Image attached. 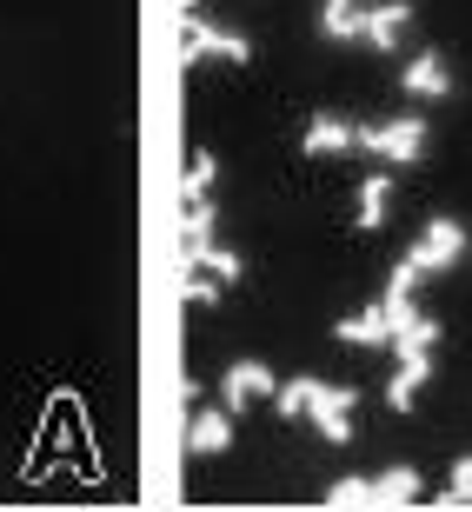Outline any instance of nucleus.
<instances>
[{
	"mask_svg": "<svg viewBox=\"0 0 472 512\" xmlns=\"http://www.w3.org/2000/svg\"><path fill=\"white\" fill-rule=\"evenodd\" d=\"M300 147L313 153V160H326V153H353L359 147V127H353V120H340V114H313Z\"/></svg>",
	"mask_w": 472,
	"mask_h": 512,
	"instance_id": "9",
	"label": "nucleus"
},
{
	"mask_svg": "<svg viewBox=\"0 0 472 512\" xmlns=\"http://www.w3.org/2000/svg\"><path fill=\"white\" fill-rule=\"evenodd\" d=\"M320 34L326 40H366V0H326Z\"/></svg>",
	"mask_w": 472,
	"mask_h": 512,
	"instance_id": "12",
	"label": "nucleus"
},
{
	"mask_svg": "<svg viewBox=\"0 0 472 512\" xmlns=\"http://www.w3.org/2000/svg\"><path fill=\"white\" fill-rule=\"evenodd\" d=\"M280 413H286V419H300V413H306V380L280 386Z\"/></svg>",
	"mask_w": 472,
	"mask_h": 512,
	"instance_id": "21",
	"label": "nucleus"
},
{
	"mask_svg": "<svg viewBox=\"0 0 472 512\" xmlns=\"http://www.w3.org/2000/svg\"><path fill=\"white\" fill-rule=\"evenodd\" d=\"M406 260H413L419 273H453V266L466 260V227H459V220H426Z\"/></svg>",
	"mask_w": 472,
	"mask_h": 512,
	"instance_id": "4",
	"label": "nucleus"
},
{
	"mask_svg": "<svg viewBox=\"0 0 472 512\" xmlns=\"http://www.w3.org/2000/svg\"><path fill=\"white\" fill-rule=\"evenodd\" d=\"M213 200H180V260H193L200 247H213Z\"/></svg>",
	"mask_w": 472,
	"mask_h": 512,
	"instance_id": "11",
	"label": "nucleus"
},
{
	"mask_svg": "<svg viewBox=\"0 0 472 512\" xmlns=\"http://www.w3.org/2000/svg\"><path fill=\"white\" fill-rule=\"evenodd\" d=\"M180 266H207V273H213V280H240V273H246V260H240V253H227V247H200V253H193V260H180Z\"/></svg>",
	"mask_w": 472,
	"mask_h": 512,
	"instance_id": "18",
	"label": "nucleus"
},
{
	"mask_svg": "<svg viewBox=\"0 0 472 512\" xmlns=\"http://www.w3.org/2000/svg\"><path fill=\"white\" fill-rule=\"evenodd\" d=\"M326 506H373V479H359V473L333 479L326 486Z\"/></svg>",
	"mask_w": 472,
	"mask_h": 512,
	"instance_id": "19",
	"label": "nucleus"
},
{
	"mask_svg": "<svg viewBox=\"0 0 472 512\" xmlns=\"http://www.w3.org/2000/svg\"><path fill=\"white\" fill-rule=\"evenodd\" d=\"M233 446V406H207L187 419V453L193 459H220Z\"/></svg>",
	"mask_w": 472,
	"mask_h": 512,
	"instance_id": "6",
	"label": "nucleus"
},
{
	"mask_svg": "<svg viewBox=\"0 0 472 512\" xmlns=\"http://www.w3.org/2000/svg\"><path fill=\"white\" fill-rule=\"evenodd\" d=\"M399 87H406L413 100H446L453 94V67H446L439 54H413L406 67H399Z\"/></svg>",
	"mask_w": 472,
	"mask_h": 512,
	"instance_id": "7",
	"label": "nucleus"
},
{
	"mask_svg": "<svg viewBox=\"0 0 472 512\" xmlns=\"http://www.w3.org/2000/svg\"><path fill=\"white\" fill-rule=\"evenodd\" d=\"M273 386H280V380H273L260 360H233V366H227V380H220V399H227L233 413H246V406H253V399H266Z\"/></svg>",
	"mask_w": 472,
	"mask_h": 512,
	"instance_id": "8",
	"label": "nucleus"
},
{
	"mask_svg": "<svg viewBox=\"0 0 472 512\" xmlns=\"http://www.w3.org/2000/svg\"><path fill=\"white\" fill-rule=\"evenodd\" d=\"M419 499V473L413 466H386V473L373 479V506H413Z\"/></svg>",
	"mask_w": 472,
	"mask_h": 512,
	"instance_id": "15",
	"label": "nucleus"
},
{
	"mask_svg": "<svg viewBox=\"0 0 472 512\" xmlns=\"http://www.w3.org/2000/svg\"><path fill=\"white\" fill-rule=\"evenodd\" d=\"M426 373H433V360H393L386 406H393V413H413V399H419V386H426Z\"/></svg>",
	"mask_w": 472,
	"mask_h": 512,
	"instance_id": "13",
	"label": "nucleus"
},
{
	"mask_svg": "<svg viewBox=\"0 0 472 512\" xmlns=\"http://www.w3.org/2000/svg\"><path fill=\"white\" fill-rule=\"evenodd\" d=\"M406 34H413V7H406V0H373V7H366V40H359V47L393 54V47H406Z\"/></svg>",
	"mask_w": 472,
	"mask_h": 512,
	"instance_id": "5",
	"label": "nucleus"
},
{
	"mask_svg": "<svg viewBox=\"0 0 472 512\" xmlns=\"http://www.w3.org/2000/svg\"><path fill=\"white\" fill-rule=\"evenodd\" d=\"M446 506H472V453L466 459H453V473H446Z\"/></svg>",
	"mask_w": 472,
	"mask_h": 512,
	"instance_id": "20",
	"label": "nucleus"
},
{
	"mask_svg": "<svg viewBox=\"0 0 472 512\" xmlns=\"http://www.w3.org/2000/svg\"><path fill=\"white\" fill-rule=\"evenodd\" d=\"M207 60L246 67V60H253V40L233 34V27H213V20L193 7V14H180V67H207Z\"/></svg>",
	"mask_w": 472,
	"mask_h": 512,
	"instance_id": "1",
	"label": "nucleus"
},
{
	"mask_svg": "<svg viewBox=\"0 0 472 512\" xmlns=\"http://www.w3.org/2000/svg\"><path fill=\"white\" fill-rule=\"evenodd\" d=\"M213 173H220V160L200 147V153L187 160V173H180V200H207V193H213Z\"/></svg>",
	"mask_w": 472,
	"mask_h": 512,
	"instance_id": "17",
	"label": "nucleus"
},
{
	"mask_svg": "<svg viewBox=\"0 0 472 512\" xmlns=\"http://www.w3.org/2000/svg\"><path fill=\"white\" fill-rule=\"evenodd\" d=\"M333 340H346V346H393V306L379 300V306H366V313H353V320H340Z\"/></svg>",
	"mask_w": 472,
	"mask_h": 512,
	"instance_id": "10",
	"label": "nucleus"
},
{
	"mask_svg": "<svg viewBox=\"0 0 472 512\" xmlns=\"http://www.w3.org/2000/svg\"><path fill=\"white\" fill-rule=\"evenodd\" d=\"M313 433L333 439V446H353V386H333V380H306V413Z\"/></svg>",
	"mask_w": 472,
	"mask_h": 512,
	"instance_id": "3",
	"label": "nucleus"
},
{
	"mask_svg": "<svg viewBox=\"0 0 472 512\" xmlns=\"http://www.w3.org/2000/svg\"><path fill=\"white\" fill-rule=\"evenodd\" d=\"M359 147L386 160V167H413L419 153H426V120L419 114H393V120H366L359 127Z\"/></svg>",
	"mask_w": 472,
	"mask_h": 512,
	"instance_id": "2",
	"label": "nucleus"
},
{
	"mask_svg": "<svg viewBox=\"0 0 472 512\" xmlns=\"http://www.w3.org/2000/svg\"><path fill=\"white\" fill-rule=\"evenodd\" d=\"M386 200H393V173H366L359 180V233H373L386 220Z\"/></svg>",
	"mask_w": 472,
	"mask_h": 512,
	"instance_id": "14",
	"label": "nucleus"
},
{
	"mask_svg": "<svg viewBox=\"0 0 472 512\" xmlns=\"http://www.w3.org/2000/svg\"><path fill=\"white\" fill-rule=\"evenodd\" d=\"M220 293H227V280H213L207 266H180V300L187 306H213Z\"/></svg>",
	"mask_w": 472,
	"mask_h": 512,
	"instance_id": "16",
	"label": "nucleus"
}]
</instances>
